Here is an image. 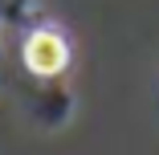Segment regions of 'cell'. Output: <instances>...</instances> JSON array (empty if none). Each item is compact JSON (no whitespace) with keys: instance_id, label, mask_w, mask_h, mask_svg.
Here are the masks:
<instances>
[{"instance_id":"cell-1","label":"cell","mask_w":159,"mask_h":155,"mask_svg":"<svg viewBox=\"0 0 159 155\" xmlns=\"http://www.w3.org/2000/svg\"><path fill=\"white\" fill-rule=\"evenodd\" d=\"M20 57H25V70L37 74V78H57L70 70V41L61 29L53 25H37L25 33V45H20Z\"/></svg>"}]
</instances>
